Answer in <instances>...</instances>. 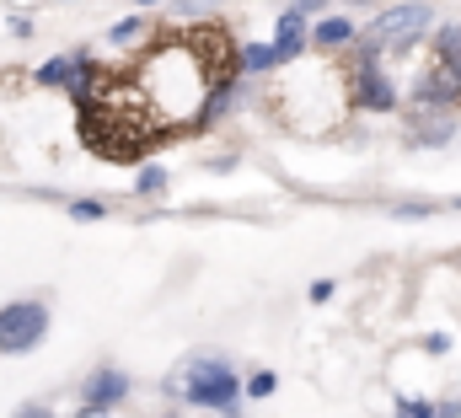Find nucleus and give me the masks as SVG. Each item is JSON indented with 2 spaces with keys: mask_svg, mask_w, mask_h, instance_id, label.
<instances>
[{
  "mask_svg": "<svg viewBox=\"0 0 461 418\" xmlns=\"http://www.w3.org/2000/svg\"><path fill=\"white\" fill-rule=\"evenodd\" d=\"M70 214H76V220H103L108 209L97 204V199H81V204H70Z\"/></svg>",
  "mask_w": 461,
  "mask_h": 418,
  "instance_id": "4468645a",
  "label": "nucleus"
},
{
  "mask_svg": "<svg viewBox=\"0 0 461 418\" xmlns=\"http://www.w3.org/2000/svg\"><path fill=\"white\" fill-rule=\"evenodd\" d=\"M123 392H129L123 370H97V376L86 381V413H108L113 403H123Z\"/></svg>",
  "mask_w": 461,
  "mask_h": 418,
  "instance_id": "423d86ee",
  "label": "nucleus"
},
{
  "mask_svg": "<svg viewBox=\"0 0 461 418\" xmlns=\"http://www.w3.org/2000/svg\"><path fill=\"white\" fill-rule=\"evenodd\" d=\"M317 5H322V0H295V11H317Z\"/></svg>",
  "mask_w": 461,
  "mask_h": 418,
  "instance_id": "a211bd4d",
  "label": "nucleus"
},
{
  "mask_svg": "<svg viewBox=\"0 0 461 418\" xmlns=\"http://www.w3.org/2000/svg\"><path fill=\"white\" fill-rule=\"evenodd\" d=\"M70 76H76V59H49V65H38V81H43V86H70Z\"/></svg>",
  "mask_w": 461,
  "mask_h": 418,
  "instance_id": "9d476101",
  "label": "nucleus"
},
{
  "mask_svg": "<svg viewBox=\"0 0 461 418\" xmlns=\"http://www.w3.org/2000/svg\"><path fill=\"white\" fill-rule=\"evenodd\" d=\"M402 418H435V408L419 403V397H402Z\"/></svg>",
  "mask_w": 461,
  "mask_h": 418,
  "instance_id": "2eb2a0df",
  "label": "nucleus"
},
{
  "mask_svg": "<svg viewBox=\"0 0 461 418\" xmlns=\"http://www.w3.org/2000/svg\"><path fill=\"white\" fill-rule=\"evenodd\" d=\"M145 5H156V0H145Z\"/></svg>",
  "mask_w": 461,
  "mask_h": 418,
  "instance_id": "6ab92c4d",
  "label": "nucleus"
},
{
  "mask_svg": "<svg viewBox=\"0 0 461 418\" xmlns=\"http://www.w3.org/2000/svg\"><path fill=\"white\" fill-rule=\"evenodd\" d=\"M424 97H435V103H456L461 97V54H440V59H435V76L424 81Z\"/></svg>",
  "mask_w": 461,
  "mask_h": 418,
  "instance_id": "0eeeda50",
  "label": "nucleus"
},
{
  "mask_svg": "<svg viewBox=\"0 0 461 418\" xmlns=\"http://www.w3.org/2000/svg\"><path fill=\"white\" fill-rule=\"evenodd\" d=\"M274 65H279V59H274V49H268V43H258V49H247V54H241V70H274Z\"/></svg>",
  "mask_w": 461,
  "mask_h": 418,
  "instance_id": "9b49d317",
  "label": "nucleus"
},
{
  "mask_svg": "<svg viewBox=\"0 0 461 418\" xmlns=\"http://www.w3.org/2000/svg\"><path fill=\"white\" fill-rule=\"evenodd\" d=\"M301 43H306V22H301V11H285V16H279V38L268 43V49H274V59H279V65H290Z\"/></svg>",
  "mask_w": 461,
  "mask_h": 418,
  "instance_id": "6e6552de",
  "label": "nucleus"
},
{
  "mask_svg": "<svg viewBox=\"0 0 461 418\" xmlns=\"http://www.w3.org/2000/svg\"><path fill=\"white\" fill-rule=\"evenodd\" d=\"M140 32H145V22H140V16H129V22H118V27H113V43H134Z\"/></svg>",
  "mask_w": 461,
  "mask_h": 418,
  "instance_id": "ddd939ff",
  "label": "nucleus"
},
{
  "mask_svg": "<svg viewBox=\"0 0 461 418\" xmlns=\"http://www.w3.org/2000/svg\"><path fill=\"white\" fill-rule=\"evenodd\" d=\"M177 392L188 397V403H199V408H236V370L221 365V359H199V365H188V376H177Z\"/></svg>",
  "mask_w": 461,
  "mask_h": 418,
  "instance_id": "f03ea898",
  "label": "nucleus"
},
{
  "mask_svg": "<svg viewBox=\"0 0 461 418\" xmlns=\"http://www.w3.org/2000/svg\"><path fill=\"white\" fill-rule=\"evenodd\" d=\"M16 418H54V413H49V408H22Z\"/></svg>",
  "mask_w": 461,
  "mask_h": 418,
  "instance_id": "f3484780",
  "label": "nucleus"
},
{
  "mask_svg": "<svg viewBox=\"0 0 461 418\" xmlns=\"http://www.w3.org/2000/svg\"><path fill=\"white\" fill-rule=\"evenodd\" d=\"M247 392H252V397H268V392H274V376H252V386H247Z\"/></svg>",
  "mask_w": 461,
  "mask_h": 418,
  "instance_id": "dca6fc26",
  "label": "nucleus"
},
{
  "mask_svg": "<svg viewBox=\"0 0 461 418\" xmlns=\"http://www.w3.org/2000/svg\"><path fill=\"white\" fill-rule=\"evenodd\" d=\"M435 22V11L424 5V0H408V5H392V11H381L370 27H365V54H381V49H408L424 27Z\"/></svg>",
  "mask_w": 461,
  "mask_h": 418,
  "instance_id": "f257e3e1",
  "label": "nucleus"
},
{
  "mask_svg": "<svg viewBox=\"0 0 461 418\" xmlns=\"http://www.w3.org/2000/svg\"><path fill=\"white\" fill-rule=\"evenodd\" d=\"M354 97H359V107H370V113H392L397 107V92L386 86V76L375 70L370 54H359V65H354Z\"/></svg>",
  "mask_w": 461,
  "mask_h": 418,
  "instance_id": "39448f33",
  "label": "nucleus"
},
{
  "mask_svg": "<svg viewBox=\"0 0 461 418\" xmlns=\"http://www.w3.org/2000/svg\"><path fill=\"white\" fill-rule=\"evenodd\" d=\"M140 194H150V199L167 194V172L161 167H140Z\"/></svg>",
  "mask_w": 461,
  "mask_h": 418,
  "instance_id": "f8f14e48",
  "label": "nucleus"
},
{
  "mask_svg": "<svg viewBox=\"0 0 461 418\" xmlns=\"http://www.w3.org/2000/svg\"><path fill=\"white\" fill-rule=\"evenodd\" d=\"M188 49H199V70L204 76H221L226 81L230 70H236V43H230L221 27H194L188 32Z\"/></svg>",
  "mask_w": 461,
  "mask_h": 418,
  "instance_id": "20e7f679",
  "label": "nucleus"
},
{
  "mask_svg": "<svg viewBox=\"0 0 461 418\" xmlns=\"http://www.w3.org/2000/svg\"><path fill=\"white\" fill-rule=\"evenodd\" d=\"M43 332H49V306H38V301L0 306V354H27L43 343Z\"/></svg>",
  "mask_w": 461,
  "mask_h": 418,
  "instance_id": "7ed1b4c3",
  "label": "nucleus"
},
{
  "mask_svg": "<svg viewBox=\"0 0 461 418\" xmlns=\"http://www.w3.org/2000/svg\"><path fill=\"white\" fill-rule=\"evenodd\" d=\"M312 38H317V49H344L348 38H354V22L348 16H322L312 27Z\"/></svg>",
  "mask_w": 461,
  "mask_h": 418,
  "instance_id": "1a4fd4ad",
  "label": "nucleus"
}]
</instances>
